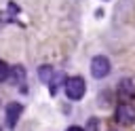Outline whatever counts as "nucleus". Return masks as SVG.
Listing matches in <instances>:
<instances>
[{
  "label": "nucleus",
  "mask_w": 135,
  "mask_h": 131,
  "mask_svg": "<svg viewBox=\"0 0 135 131\" xmlns=\"http://www.w3.org/2000/svg\"><path fill=\"white\" fill-rule=\"evenodd\" d=\"M68 131H84V129H80V127H70Z\"/></svg>",
  "instance_id": "1a4fd4ad"
},
{
  "label": "nucleus",
  "mask_w": 135,
  "mask_h": 131,
  "mask_svg": "<svg viewBox=\"0 0 135 131\" xmlns=\"http://www.w3.org/2000/svg\"><path fill=\"white\" fill-rule=\"evenodd\" d=\"M116 120L120 123V125H133L135 123V108L131 106V104H120L118 108H116Z\"/></svg>",
  "instance_id": "7ed1b4c3"
},
{
  "label": "nucleus",
  "mask_w": 135,
  "mask_h": 131,
  "mask_svg": "<svg viewBox=\"0 0 135 131\" xmlns=\"http://www.w3.org/2000/svg\"><path fill=\"white\" fill-rule=\"evenodd\" d=\"M0 131H2V129H0Z\"/></svg>",
  "instance_id": "9d476101"
},
{
  "label": "nucleus",
  "mask_w": 135,
  "mask_h": 131,
  "mask_svg": "<svg viewBox=\"0 0 135 131\" xmlns=\"http://www.w3.org/2000/svg\"><path fill=\"white\" fill-rule=\"evenodd\" d=\"M51 74H53V70H51V66H42L40 70H38V76L44 80V82H49L51 80Z\"/></svg>",
  "instance_id": "0eeeda50"
},
{
  "label": "nucleus",
  "mask_w": 135,
  "mask_h": 131,
  "mask_svg": "<svg viewBox=\"0 0 135 131\" xmlns=\"http://www.w3.org/2000/svg\"><path fill=\"white\" fill-rule=\"evenodd\" d=\"M133 95H135L133 82L131 80H120V85H118V97L124 99V104H127V99H133Z\"/></svg>",
  "instance_id": "39448f33"
},
{
  "label": "nucleus",
  "mask_w": 135,
  "mask_h": 131,
  "mask_svg": "<svg viewBox=\"0 0 135 131\" xmlns=\"http://www.w3.org/2000/svg\"><path fill=\"white\" fill-rule=\"evenodd\" d=\"M91 74H93L95 78H103V76H108V74H110V59L103 57V55L93 57V61H91Z\"/></svg>",
  "instance_id": "f03ea898"
},
{
  "label": "nucleus",
  "mask_w": 135,
  "mask_h": 131,
  "mask_svg": "<svg viewBox=\"0 0 135 131\" xmlns=\"http://www.w3.org/2000/svg\"><path fill=\"white\" fill-rule=\"evenodd\" d=\"M8 82L11 85H21V82H25V70L21 68V66H13L11 68V72H8Z\"/></svg>",
  "instance_id": "423d86ee"
},
{
  "label": "nucleus",
  "mask_w": 135,
  "mask_h": 131,
  "mask_svg": "<svg viewBox=\"0 0 135 131\" xmlns=\"http://www.w3.org/2000/svg\"><path fill=\"white\" fill-rule=\"evenodd\" d=\"M65 95L70 99H80L84 95V80L80 76H74V78H68L65 80Z\"/></svg>",
  "instance_id": "f257e3e1"
},
{
  "label": "nucleus",
  "mask_w": 135,
  "mask_h": 131,
  "mask_svg": "<svg viewBox=\"0 0 135 131\" xmlns=\"http://www.w3.org/2000/svg\"><path fill=\"white\" fill-rule=\"evenodd\" d=\"M21 112H23V106H21V104H17V101L8 104V106H6V112H4L6 125H8V127H15L17 120H19V116H21Z\"/></svg>",
  "instance_id": "20e7f679"
},
{
  "label": "nucleus",
  "mask_w": 135,
  "mask_h": 131,
  "mask_svg": "<svg viewBox=\"0 0 135 131\" xmlns=\"http://www.w3.org/2000/svg\"><path fill=\"white\" fill-rule=\"evenodd\" d=\"M8 72H11V68H8V66L0 59V82H4V80L8 78Z\"/></svg>",
  "instance_id": "6e6552de"
}]
</instances>
